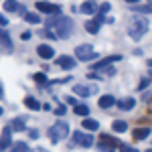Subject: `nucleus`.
Masks as SVG:
<instances>
[{"label":"nucleus","instance_id":"nucleus-21","mask_svg":"<svg viewBox=\"0 0 152 152\" xmlns=\"http://www.w3.org/2000/svg\"><path fill=\"white\" fill-rule=\"evenodd\" d=\"M112 128H114V132H126L128 130V122H124V120H116L114 124H112Z\"/></svg>","mask_w":152,"mask_h":152},{"label":"nucleus","instance_id":"nucleus-41","mask_svg":"<svg viewBox=\"0 0 152 152\" xmlns=\"http://www.w3.org/2000/svg\"><path fill=\"white\" fill-rule=\"evenodd\" d=\"M148 4H150V6H152V0H148Z\"/></svg>","mask_w":152,"mask_h":152},{"label":"nucleus","instance_id":"nucleus-11","mask_svg":"<svg viewBox=\"0 0 152 152\" xmlns=\"http://www.w3.org/2000/svg\"><path fill=\"white\" fill-rule=\"evenodd\" d=\"M122 59V55H110V57H105V59H102V61H97L94 65V71H102V69H105V67H110L114 61H120Z\"/></svg>","mask_w":152,"mask_h":152},{"label":"nucleus","instance_id":"nucleus-3","mask_svg":"<svg viewBox=\"0 0 152 152\" xmlns=\"http://www.w3.org/2000/svg\"><path fill=\"white\" fill-rule=\"evenodd\" d=\"M49 136H51L53 142H61L63 138H67V136H69V126H67V122H65V120H57V122L49 128Z\"/></svg>","mask_w":152,"mask_h":152},{"label":"nucleus","instance_id":"nucleus-40","mask_svg":"<svg viewBox=\"0 0 152 152\" xmlns=\"http://www.w3.org/2000/svg\"><path fill=\"white\" fill-rule=\"evenodd\" d=\"M0 97H2V87H0Z\"/></svg>","mask_w":152,"mask_h":152},{"label":"nucleus","instance_id":"nucleus-28","mask_svg":"<svg viewBox=\"0 0 152 152\" xmlns=\"http://www.w3.org/2000/svg\"><path fill=\"white\" fill-rule=\"evenodd\" d=\"M118 148H120V150H122V152H138V150H136V148H132V146H128V144H120Z\"/></svg>","mask_w":152,"mask_h":152},{"label":"nucleus","instance_id":"nucleus-12","mask_svg":"<svg viewBox=\"0 0 152 152\" xmlns=\"http://www.w3.org/2000/svg\"><path fill=\"white\" fill-rule=\"evenodd\" d=\"M37 55L41 59H51L55 55V51H53V47H49V45H39L37 47Z\"/></svg>","mask_w":152,"mask_h":152},{"label":"nucleus","instance_id":"nucleus-38","mask_svg":"<svg viewBox=\"0 0 152 152\" xmlns=\"http://www.w3.org/2000/svg\"><path fill=\"white\" fill-rule=\"evenodd\" d=\"M126 2H138V0H126Z\"/></svg>","mask_w":152,"mask_h":152},{"label":"nucleus","instance_id":"nucleus-4","mask_svg":"<svg viewBox=\"0 0 152 152\" xmlns=\"http://www.w3.org/2000/svg\"><path fill=\"white\" fill-rule=\"evenodd\" d=\"M120 144H122L120 140L107 136V134H102V136H99V142H97V148H99L102 152H114L116 146H120Z\"/></svg>","mask_w":152,"mask_h":152},{"label":"nucleus","instance_id":"nucleus-19","mask_svg":"<svg viewBox=\"0 0 152 152\" xmlns=\"http://www.w3.org/2000/svg\"><path fill=\"white\" fill-rule=\"evenodd\" d=\"M81 124H83V128H85V130H91V132L99 128V122H97V120H91V118H87V120H83Z\"/></svg>","mask_w":152,"mask_h":152},{"label":"nucleus","instance_id":"nucleus-37","mask_svg":"<svg viewBox=\"0 0 152 152\" xmlns=\"http://www.w3.org/2000/svg\"><path fill=\"white\" fill-rule=\"evenodd\" d=\"M35 152H47V150H43V148H39V150H35Z\"/></svg>","mask_w":152,"mask_h":152},{"label":"nucleus","instance_id":"nucleus-34","mask_svg":"<svg viewBox=\"0 0 152 152\" xmlns=\"http://www.w3.org/2000/svg\"><path fill=\"white\" fill-rule=\"evenodd\" d=\"M28 39H31V33H28V31H26V33H23V41H28Z\"/></svg>","mask_w":152,"mask_h":152},{"label":"nucleus","instance_id":"nucleus-32","mask_svg":"<svg viewBox=\"0 0 152 152\" xmlns=\"http://www.w3.org/2000/svg\"><path fill=\"white\" fill-rule=\"evenodd\" d=\"M6 24H8V20H6V16H4V14H0V28H4Z\"/></svg>","mask_w":152,"mask_h":152},{"label":"nucleus","instance_id":"nucleus-18","mask_svg":"<svg viewBox=\"0 0 152 152\" xmlns=\"http://www.w3.org/2000/svg\"><path fill=\"white\" fill-rule=\"evenodd\" d=\"M132 134H134L136 140H144L146 136H150V128H148V126H146V128H136Z\"/></svg>","mask_w":152,"mask_h":152},{"label":"nucleus","instance_id":"nucleus-15","mask_svg":"<svg viewBox=\"0 0 152 152\" xmlns=\"http://www.w3.org/2000/svg\"><path fill=\"white\" fill-rule=\"evenodd\" d=\"M8 146H10V128H4L2 138H0V152H4Z\"/></svg>","mask_w":152,"mask_h":152},{"label":"nucleus","instance_id":"nucleus-26","mask_svg":"<svg viewBox=\"0 0 152 152\" xmlns=\"http://www.w3.org/2000/svg\"><path fill=\"white\" fill-rule=\"evenodd\" d=\"M75 114L77 116H87L89 114V107L87 105H75Z\"/></svg>","mask_w":152,"mask_h":152},{"label":"nucleus","instance_id":"nucleus-43","mask_svg":"<svg viewBox=\"0 0 152 152\" xmlns=\"http://www.w3.org/2000/svg\"><path fill=\"white\" fill-rule=\"evenodd\" d=\"M0 114H2V107H0Z\"/></svg>","mask_w":152,"mask_h":152},{"label":"nucleus","instance_id":"nucleus-22","mask_svg":"<svg viewBox=\"0 0 152 152\" xmlns=\"http://www.w3.org/2000/svg\"><path fill=\"white\" fill-rule=\"evenodd\" d=\"M24 105H26L28 110H33V112H37V110H41V104L37 102L35 97H26V99H24Z\"/></svg>","mask_w":152,"mask_h":152},{"label":"nucleus","instance_id":"nucleus-7","mask_svg":"<svg viewBox=\"0 0 152 152\" xmlns=\"http://www.w3.org/2000/svg\"><path fill=\"white\" fill-rule=\"evenodd\" d=\"M104 20H105V16L97 14L95 18H91V20H87V23H85V31H87V33H91V35H97V33H99V26H102Z\"/></svg>","mask_w":152,"mask_h":152},{"label":"nucleus","instance_id":"nucleus-8","mask_svg":"<svg viewBox=\"0 0 152 152\" xmlns=\"http://www.w3.org/2000/svg\"><path fill=\"white\" fill-rule=\"evenodd\" d=\"M4 10L6 12H14V14H20V16L26 14V8H24L20 2H16V0H6V2H4Z\"/></svg>","mask_w":152,"mask_h":152},{"label":"nucleus","instance_id":"nucleus-6","mask_svg":"<svg viewBox=\"0 0 152 152\" xmlns=\"http://www.w3.org/2000/svg\"><path fill=\"white\" fill-rule=\"evenodd\" d=\"M37 10L39 12H45L49 16H53V14H61V8H59L57 4H51V2H37L35 4Z\"/></svg>","mask_w":152,"mask_h":152},{"label":"nucleus","instance_id":"nucleus-16","mask_svg":"<svg viewBox=\"0 0 152 152\" xmlns=\"http://www.w3.org/2000/svg\"><path fill=\"white\" fill-rule=\"evenodd\" d=\"M81 12L83 14H97V4L94 0H87V2L81 4Z\"/></svg>","mask_w":152,"mask_h":152},{"label":"nucleus","instance_id":"nucleus-36","mask_svg":"<svg viewBox=\"0 0 152 152\" xmlns=\"http://www.w3.org/2000/svg\"><path fill=\"white\" fill-rule=\"evenodd\" d=\"M148 79H150V81H152V69L148 71Z\"/></svg>","mask_w":152,"mask_h":152},{"label":"nucleus","instance_id":"nucleus-24","mask_svg":"<svg viewBox=\"0 0 152 152\" xmlns=\"http://www.w3.org/2000/svg\"><path fill=\"white\" fill-rule=\"evenodd\" d=\"M24 20H26L28 24L41 23V18H39V14H37V12H26V14H24Z\"/></svg>","mask_w":152,"mask_h":152},{"label":"nucleus","instance_id":"nucleus-33","mask_svg":"<svg viewBox=\"0 0 152 152\" xmlns=\"http://www.w3.org/2000/svg\"><path fill=\"white\" fill-rule=\"evenodd\" d=\"M148 83H150V79H142V81H140V87H138V89H146V87H148Z\"/></svg>","mask_w":152,"mask_h":152},{"label":"nucleus","instance_id":"nucleus-2","mask_svg":"<svg viewBox=\"0 0 152 152\" xmlns=\"http://www.w3.org/2000/svg\"><path fill=\"white\" fill-rule=\"evenodd\" d=\"M146 31H148V20H146V18H140V16H136V18H132V20H130L128 35L132 37L134 41H140L142 37L146 35Z\"/></svg>","mask_w":152,"mask_h":152},{"label":"nucleus","instance_id":"nucleus-29","mask_svg":"<svg viewBox=\"0 0 152 152\" xmlns=\"http://www.w3.org/2000/svg\"><path fill=\"white\" fill-rule=\"evenodd\" d=\"M107 10H110V4H107V2H104V4H99V12H97V14H102V16H104Z\"/></svg>","mask_w":152,"mask_h":152},{"label":"nucleus","instance_id":"nucleus-5","mask_svg":"<svg viewBox=\"0 0 152 152\" xmlns=\"http://www.w3.org/2000/svg\"><path fill=\"white\" fill-rule=\"evenodd\" d=\"M94 47L91 45H79V47L75 49V57L79 59V61H89V59H94Z\"/></svg>","mask_w":152,"mask_h":152},{"label":"nucleus","instance_id":"nucleus-17","mask_svg":"<svg viewBox=\"0 0 152 152\" xmlns=\"http://www.w3.org/2000/svg\"><path fill=\"white\" fill-rule=\"evenodd\" d=\"M134 105H136V102H134L132 97H124V99H120V102H118V107H120V110H124V112L132 110Z\"/></svg>","mask_w":152,"mask_h":152},{"label":"nucleus","instance_id":"nucleus-27","mask_svg":"<svg viewBox=\"0 0 152 152\" xmlns=\"http://www.w3.org/2000/svg\"><path fill=\"white\" fill-rule=\"evenodd\" d=\"M33 79H35L37 83H41V85H45V83H47V75H45V73H37Z\"/></svg>","mask_w":152,"mask_h":152},{"label":"nucleus","instance_id":"nucleus-25","mask_svg":"<svg viewBox=\"0 0 152 152\" xmlns=\"http://www.w3.org/2000/svg\"><path fill=\"white\" fill-rule=\"evenodd\" d=\"M12 152H28V146L24 144V142H16V144H12L10 146Z\"/></svg>","mask_w":152,"mask_h":152},{"label":"nucleus","instance_id":"nucleus-10","mask_svg":"<svg viewBox=\"0 0 152 152\" xmlns=\"http://www.w3.org/2000/svg\"><path fill=\"white\" fill-rule=\"evenodd\" d=\"M73 140H75V144H79V146H83V148H89V146L94 144V136L81 134V132H75V134H73Z\"/></svg>","mask_w":152,"mask_h":152},{"label":"nucleus","instance_id":"nucleus-20","mask_svg":"<svg viewBox=\"0 0 152 152\" xmlns=\"http://www.w3.org/2000/svg\"><path fill=\"white\" fill-rule=\"evenodd\" d=\"M114 104H116L114 95H102V97H99V105H102V107H112Z\"/></svg>","mask_w":152,"mask_h":152},{"label":"nucleus","instance_id":"nucleus-39","mask_svg":"<svg viewBox=\"0 0 152 152\" xmlns=\"http://www.w3.org/2000/svg\"><path fill=\"white\" fill-rule=\"evenodd\" d=\"M148 65H150V67H152V59H150V61H148Z\"/></svg>","mask_w":152,"mask_h":152},{"label":"nucleus","instance_id":"nucleus-9","mask_svg":"<svg viewBox=\"0 0 152 152\" xmlns=\"http://www.w3.org/2000/svg\"><path fill=\"white\" fill-rule=\"evenodd\" d=\"M97 85H75L73 87V91L77 95H81V97H89V95H95L97 94Z\"/></svg>","mask_w":152,"mask_h":152},{"label":"nucleus","instance_id":"nucleus-1","mask_svg":"<svg viewBox=\"0 0 152 152\" xmlns=\"http://www.w3.org/2000/svg\"><path fill=\"white\" fill-rule=\"evenodd\" d=\"M47 31L55 37V41H61V39H67V37L73 33V20L69 16H63V14H53L47 18Z\"/></svg>","mask_w":152,"mask_h":152},{"label":"nucleus","instance_id":"nucleus-31","mask_svg":"<svg viewBox=\"0 0 152 152\" xmlns=\"http://www.w3.org/2000/svg\"><path fill=\"white\" fill-rule=\"evenodd\" d=\"M55 114H57V116H63V114H65V105H59V107H55Z\"/></svg>","mask_w":152,"mask_h":152},{"label":"nucleus","instance_id":"nucleus-30","mask_svg":"<svg viewBox=\"0 0 152 152\" xmlns=\"http://www.w3.org/2000/svg\"><path fill=\"white\" fill-rule=\"evenodd\" d=\"M134 10H138V12H152V6H134Z\"/></svg>","mask_w":152,"mask_h":152},{"label":"nucleus","instance_id":"nucleus-14","mask_svg":"<svg viewBox=\"0 0 152 152\" xmlns=\"http://www.w3.org/2000/svg\"><path fill=\"white\" fill-rule=\"evenodd\" d=\"M0 49L2 51H12V41L8 33H4V31H0Z\"/></svg>","mask_w":152,"mask_h":152},{"label":"nucleus","instance_id":"nucleus-35","mask_svg":"<svg viewBox=\"0 0 152 152\" xmlns=\"http://www.w3.org/2000/svg\"><path fill=\"white\" fill-rule=\"evenodd\" d=\"M31 138H39V132L37 130H31Z\"/></svg>","mask_w":152,"mask_h":152},{"label":"nucleus","instance_id":"nucleus-23","mask_svg":"<svg viewBox=\"0 0 152 152\" xmlns=\"http://www.w3.org/2000/svg\"><path fill=\"white\" fill-rule=\"evenodd\" d=\"M10 130H16V132L24 130V120H23V118H14L12 124H10Z\"/></svg>","mask_w":152,"mask_h":152},{"label":"nucleus","instance_id":"nucleus-13","mask_svg":"<svg viewBox=\"0 0 152 152\" xmlns=\"http://www.w3.org/2000/svg\"><path fill=\"white\" fill-rule=\"evenodd\" d=\"M57 63H59V67H63V69H73V67H75V59L69 57V55H63V57H59V59H57Z\"/></svg>","mask_w":152,"mask_h":152},{"label":"nucleus","instance_id":"nucleus-42","mask_svg":"<svg viewBox=\"0 0 152 152\" xmlns=\"http://www.w3.org/2000/svg\"><path fill=\"white\" fill-rule=\"evenodd\" d=\"M146 152H152V148H150V150H146Z\"/></svg>","mask_w":152,"mask_h":152}]
</instances>
